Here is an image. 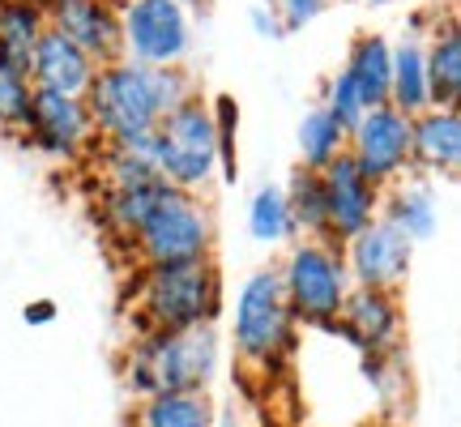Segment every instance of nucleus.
<instances>
[{"instance_id":"28","label":"nucleus","mask_w":461,"mask_h":427,"mask_svg":"<svg viewBox=\"0 0 461 427\" xmlns=\"http://www.w3.org/2000/svg\"><path fill=\"white\" fill-rule=\"evenodd\" d=\"M31 95H34V86L26 73L0 65V129H26Z\"/></svg>"},{"instance_id":"22","label":"nucleus","mask_w":461,"mask_h":427,"mask_svg":"<svg viewBox=\"0 0 461 427\" xmlns=\"http://www.w3.org/2000/svg\"><path fill=\"white\" fill-rule=\"evenodd\" d=\"M137 427H218V411L205 389H193V394H154V397H141Z\"/></svg>"},{"instance_id":"31","label":"nucleus","mask_w":461,"mask_h":427,"mask_svg":"<svg viewBox=\"0 0 461 427\" xmlns=\"http://www.w3.org/2000/svg\"><path fill=\"white\" fill-rule=\"evenodd\" d=\"M252 31L265 34V39H278V34H282L278 17H274V9H269V5H257V9H252Z\"/></svg>"},{"instance_id":"26","label":"nucleus","mask_w":461,"mask_h":427,"mask_svg":"<svg viewBox=\"0 0 461 427\" xmlns=\"http://www.w3.org/2000/svg\"><path fill=\"white\" fill-rule=\"evenodd\" d=\"M103 184L107 188H141V184H158V167H154V150L149 141H124V146H107L103 141Z\"/></svg>"},{"instance_id":"6","label":"nucleus","mask_w":461,"mask_h":427,"mask_svg":"<svg viewBox=\"0 0 461 427\" xmlns=\"http://www.w3.org/2000/svg\"><path fill=\"white\" fill-rule=\"evenodd\" d=\"M286 308L295 316V325H316L330 329L342 313L346 295H350V274H346L342 248L333 240H303L286 252V261L278 269Z\"/></svg>"},{"instance_id":"25","label":"nucleus","mask_w":461,"mask_h":427,"mask_svg":"<svg viewBox=\"0 0 461 427\" xmlns=\"http://www.w3.org/2000/svg\"><path fill=\"white\" fill-rule=\"evenodd\" d=\"M286 193V210H291V227L303 231L308 240H330V223H325V188H321V171L295 167Z\"/></svg>"},{"instance_id":"20","label":"nucleus","mask_w":461,"mask_h":427,"mask_svg":"<svg viewBox=\"0 0 461 427\" xmlns=\"http://www.w3.org/2000/svg\"><path fill=\"white\" fill-rule=\"evenodd\" d=\"M389 107L402 115H419L431 107L428 90V60H423V43L419 39H402L393 48V68H389Z\"/></svg>"},{"instance_id":"34","label":"nucleus","mask_w":461,"mask_h":427,"mask_svg":"<svg viewBox=\"0 0 461 427\" xmlns=\"http://www.w3.org/2000/svg\"><path fill=\"white\" fill-rule=\"evenodd\" d=\"M372 5H393V0H372Z\"/></svg>"},{"instance_id":"11","label":"nucleus","mask_w":461,"mask_h":427,"mask_svg":"<svg viewBox=\"0 0 461 427\" xmlns=\"http://www.w3.org/2000/svg\"><path fill=\"white\" fill-rule=\"evenodd\" d=\"M39 5H43L48 31L77 43L95 65L120 60V5L115 0H39Z\"/></svg>"},{"instance_id":"19","label":"nucleus","mask_w":461,"mask_h":427,"mask_svg":"<svg viewBox=\"0 0 461 427\" xmlns=\"http://www.w3.org/2000/svg\"><path fill=\"white\" fill-rule=\"evenodd\" d=\"M43 31L48 22L39 0H0V65L26 73Z\"/></svg>"},{"instance_id":"3","label":"nucleus","mask_w":461,"mask_h":427,"mask_svg":"<svg viewBox=\"0 0 461 427\" xmlns=\"http://www.w3.org/2000/svg\"><path fill=\"white\" fill-rule=\"evenodd\" d=\"M222 304V282L210 257L176 265H141L132 313L141 333H167V329L210 325Z\"/></svg>"},{"instance_id":"21","label":"nucleus","mask_w":461,"mask_h":427,"mask_svg":"<svg viewBox=\"0 0 461 427\" xmlns=\"http://www.w3.org/2000/svg\"><path fill=\"white\" fill-rule=\"evenodd\" d=\"M423 60H428L431 107H457V99H461V31H457V22L436 26V39L423 48Z\"/></svg>"},{"instance_id":"7","label":"nucleus","mask_w":461,"mask_h":427,"mask_svg":"<svg viewBox=\"0 0 461 427\" xmlns=\"http://www.w3.org/2000/svg\"><path fill=\"white\" fill-rule=\"evenodd\" d=\"M210 248H214L210 210L197 201V193H180V188H167L141 231L132 235V252L141 265L201 261L210 257Z\"/></svg>"},{"instance_id":"8","label":"nucleus","mask_w":461,"mask_h":427,"mask_svg":"<svg viewBox=\"0 0 461 427\" xmlns=\"http://www.w3.org/2000/svg\"><path fill=\"white\" fill-rule=\"evenodd\" d=\"M193 51V14L180 0H124L120 56L146 68H176Z\"/></svg>"},{"instance_id":"1","label":"nucleus","mask_w":461,"mask_h":427,"mask_svg":"<svg viewBox=\"0 0 461 427\" xmlns=\"http://www.w3.org/2000/svg\"><path fill=\"white\" fill-rule=\"evenodd\" d=\"M197 86L188 77V68H146L132 60H112L99 65L95 82L82 99L90 107L95 132L107 146H124V141H149L158 120L184 99H193Z\"/></svg>"},{"instance_id":"32","label":"nucleus","mask_w":461,"mask_h":427,"mask_svg":"<svg viewBox=\"0 0 461 427\" xmlns=\"http://www.w3.org/2000/svg\"><path fill=\"white\" fill-rule=\"evenodd\" d=\"M22 316H26V325H48L51 316H56V308H51L48 299H39V304H34V308H26Z\"/></svg>"},{"instance_id":"12","label":"nucleus","mask_w":461,"mask_h":427,"mask_svg":"<svg viewBox=\"0 0 461 427\" xmlns=\"http://www.w3.org/2000/svg\"><path fill=\"white\" fill-rule=\"evenodd\" d=\"M346 274L350 286H372V291H393L397 282L411 274L414 244L406 235H397L384 218H376L367 231H359L355 240H346Z\"/></svg>"},{"instance_id":"2","label":"nucleus","mask_w":461,"mask_h":427,"mask_svg":"<svg viewBox=\"0 0 461 427\" xmlns=\"http://www.w3.org/2000/svg\"><path fill=\"white\" fill-rule=\"evenodd\" d=\"M222 342L214 321L210 325L141 333L129 350V385L141 397L154 394H193L218 377Z\"/></svg>"},{"instance_id":"16","label":"nucleus","mask_w":461,"mask_h":427,"mask_svg":"<svg viewBox=\"0 0 461 427\" xmlns=\"http://www.w3.org/2000/svg\"><path fill=\"white\" fill-rule=\"evenodd\" d=\"M380 218L406 235L411 244L431 240L440 227V201H436V184L428 176H402L389 188H380Z\"/></svg>"},{"instance_id":"14","label":"nucleus","mask_w":461,"mask_h":427,"mask_svg":"<svg viewBox=\"0 0 461 427\" xmlns=\"http://www.w3.org/2000/svg\"><path fill=\"white\" fill-rule=\"evenodd\" d=\"M333 325L342 329L350 342L372 355H393L397 338H402V308H397L393 291H372V286H350L342 313Z\"/></svg>"},{"instance_id":"36","label":"nucleus","mask_w":461,"mask_h":427,"mask_svg":"<svg viewBox=\"0 0 461 427\" xmlns=\"http://www.w3.org/2000/svg\"><path fill=\"white\" fill-rule=\"evenodd\" d=\"M265 427H274V423H265Z\"/></svg>"},{"instance_id":"13","label":"nucleus","mask_w":461,"mask_h":427,"mask_svg":"<svg viewBox=\"0 0 461 427\" xmlns=\"http://www.w3.org/2000/svg\"><path fill=\"white\" fill-rule=\"evenodd\" d=\"M321 188H325V223H330V240L346 244L359 231H367L380 218V188L359 176V167L350 159H333L321 171Z\"/></svg>"},{"instance_id":"23","label":"nucleus","mask_w":461,"mask_h":427,"mask_svg":"<svg viewBox=\"0 0 461 427\" xmlns=\"http://www.w3.org/2000/svg\"><path fill=\"white\" fill-rule=\"evenodd\" d=\"M167 193V184H141V188H107L99 201V223L112 231L115 240L132 244V235L141 231V223L149 218V210L158 205V197Z\"/></svg>"},{"instance_id":"29","label":"nucleus","mask_w":461,"mask_h":427,"mask_svg":"<svg viewBox=\"0 0 461 427\" xmlns=\"http://www.w3.org/2000/svg\"><path fill=\"white\" fill-rule=\"evenodd\" d=\"M321 107H325V112H330L346 132L355 129V124H359V115L367 112V103L359 99V90H355V82L346 77L342 68H338V73L330 77V86H325V103H321Z\"/></svg>"},{"instance_id":"9","label":"nucleus","mask_w":461,"mask_h":427,"mask_svg":"<svg viewBox=\"0 0 461 427\" xmlns=\"http://www.w3.org/2000/svg\"><path fill=\"white\" fill-rule=\"evenodd\" d=\"M346 159L359 167V176L376 188H389L411 171V115L397 107H367L359 124L346 132Z\"/></svg>"},{"instance_id":"35","label":"nucleus","mask_w":461,"mask_h":427,"mask_svg":"<svg viewBox=\"0 0 461 427\" xmlns=\"http://www.w3.org/2000/svg\"><path fill=\"white\" fill-rule=\"evenodd\" d=\"M180 5H197V0H180Z\"/></svg>"},{"instance_id":"4","label":"nucleus","mask_w":461,"mask_h":427,"mask_svg":"<svg viewBox=\"0 0 461 427\" xmlns=\"http://www.w3.org/2000/svg\"><path fill=\"white\" fill-rule=\"evenodd\" d=\"M154 150V167H158V180L167 188H180V193H197L210 184L218 167V129H214V107L193 95L180 107L158 120V129L149 137Z\"/></svg>"},{"instance_id":"10","label":"nucleus","mask_w":461,"mask_h":427,"mask_svg":"<svg viewBox=\"0 0 461 427\" xmlns=\"http://www.w3.org/2000/svg\"><path fill=\"white\" fill-rule=\"evenodd\" d=\"M26 132H31V141L43 154H56V159H82L86 150L99 141L86 99L56 95V90H34L31 95Z\"/></svg>"},{"instance_id":"27","label":"nucleus","mask_w":461,"mask_h":427,"mask_svg":"<svg viewBox=\"0 0 461 427\" xmlns=\"http://www.w3.org/2000/svg\"><path fill=\"white\" fill-rule=\"evenodd\" d=\"M248 231L257 244H282L291 240L295 227H291V210H286V193L278 184H261L252 201H248Z\"/></svg>"},{"instance_id":"30","label":"nucleus","mask_w":461,"mask_h":427,"mask_svg":"<svg viewBox=\"0 0 461 427\" xmlns=\"http://www.w3.org/2000/svg\"><path fill=\"white\" fill-rule=\"evenodd\" d=\"M325 5L330 0H274L269 9H274L282 31H303V26H312L316 17L325 14Z\"/></svg>"},{"instance_id":"24","label":"nucleus","mask_w":461,"mask_h":427,"mask_svg":"<svg viewBox=\"0 0 461 427\" xmlns=\"http://www.w3.org/2000/svg\"><path fill=\"white\" fill-rule=\"evenodd\" d=\"M295 146H299V167L325 171L333 159H342L346 154V129L325 112V107H312V112L299 120Z\"/></svg>"},{"instance_id":"17","label":"nucleus","mask_w":461,"mask_h":427,"mask_svg":"<svg viewBox=\"0 0 461 427\" xmlns=\"http://www.w3.org/2000/svg\"><path fill=\"white\" fill-rule=\"evenodd\" d=\"M411 163L423 171H457L461 163V115L457 107H428L411 120Z\"/></svg>"},{"instance_id":"33","label":"nucleus","mask_w":461,"mask_h":427,"mask_svg":"<svg viewBox=\"0 0 461 427\" xmlns=\"http://www.w3.org/2000/svg\"><path fill=\"white\" fill-rule=\"evenodd\" d=\"M218 427H240V419H235V414H222V419H218Z\"/></svg>"},{"instance_id":"18","label":"nucleus","mask_w":461,"mask_h":427,"mask_svg":"<svg viewBox=\"0 0 461 427\" xmlns=\"http://www.w3.org/2000/svg\"><path fill=\"white\" fill-rule=\"evenodd\" d=\"M389 68H393V43L384 34H359L350 43L342 73L355 82L367 107H384L389 103Z\"/></svg>"},{"instance_id":"15","label":"nucleus","mask_w":461,"mask_h":427,"mask_svg":"<svg viewBox=\"0 0 461 427\" xmlns=\"http://www.w3.org/2000/svg\"><path fill=\"white\" fill-rule=\"evenodd\" d=\"M95 73H99V65L56 31H43V39H39V48L31 56V68H26L34 90H56V95H77V99L90 90Z\"/></svg>"},{"instance_id":"5","label":"nucleus","mask_w":461,"mask_h":427,"mask_svg":"<svg viewBox=\"0 0 461 427\" xmlns=\"http://www.w3.org/2000/svg\"><path fill=\"white\" fill-rule=\"evenodd\" d=\"M235 355L261 372L282 368V359L295 350V316L286 308L278 269H257L248 274L240 295H235Z\"/></svg>"}]
</instances>
